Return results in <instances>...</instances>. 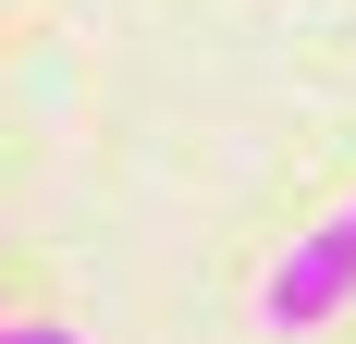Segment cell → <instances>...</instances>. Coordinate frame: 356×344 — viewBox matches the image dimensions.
Masks as SVG:
<instances>
[{"mask_svg":"<svg viewBox=\"0 0 356 344\" xmlns=\"http://www.w3.org/2000/svg\"><path fill=\"white\" fill-rule=\"evenodd\" d=\"M344 295H356V221H320V234L270 271V295H258V308L283 320V332H307V320H332Z\"/></svg>","mask_w":356,"mask_h":344,"instance_id":"6da1fadb","label":"cell"},{"mask_svg":"<svg viewBox=\"0 0 356 344\" xmlns=\"http://www.w3.org/2000/svg\"><path fill=\"white\" fill-rule=\"evenodd\" d=\"M0 344H74L62 320H0Z\"/></svg>","mask_w":356,"mask_h":344,"instance_id":"7a4b0ae2","label":"cell"},{"mask_svg":"<svg viewBox=\"0 0 356 344\" xmlns=\"http://www.w3.org/2000/svg\"><path fill=\"white\" fill-rule=\"evenodd\" d=\"M344 221H356V209H344Z\"/></svg>","mask_w":356,"mask_h":344,"instance_id":"3957f363","label":"cell"}]
</instances>
